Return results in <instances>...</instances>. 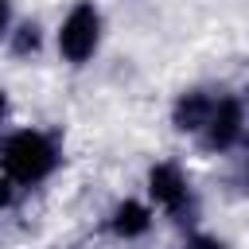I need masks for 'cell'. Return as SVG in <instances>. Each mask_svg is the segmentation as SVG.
<instances>
[{
  "instance_id": "cell-9",
  "label": "cell",
  "mask_w": 249,
  "mask_h": 249,
  "mask_svg": "<svg viewBox=\"0 0 249 249\" xmlns=\"http://www.w3.org/2000/svg\"><path fill=\"white\" fill-rule=\"evenodd\" d=\"M8 19H12V8L8 0H0V31H8Z\"/></svg>"
},
{
  "instance_id": "cell-2",
  "label": "cell",
  "mask_w": 249,
  "mask_h": 249,
  "mask_svg": "<svg viewBox=\"0 0 249 249\" xmlns=\"http://www.w3.org/2000/svg\"><path fill=\"white\" fill-rule=\"evenodd\" d=\"M97 39H101V16L93 4H78L66 19H62V31H58V51L66 62H86L93 51H97Z\"/></svg>"
},
{
  "instance_id": "cell-3",
  "label": "cell",
  "mask_w": 249,
  "mask_h": 249,
  "mask_svg": "<svg viewBox=\"0 0 249 249\" xmlns=\"http://www.w3.org/2000/svg\"><path fill=\"white\" fill-rule=\"evenodd\" d=\"M148 191H152V198H156L167 214H175L179 222H183V210H191V191H187V179H183V171H179L175 163H156V167L148 171Z\"/></svg>"
},
{
  "instance_id": "cell-6",
  "label": "cell",
  "mask_w": 249,
  "mask_h": 249,
  "mask_svg": "<svg viewBox=\"0 0 249 249\" xmlns=\"http://www.w3.org/2000/svg\"><path fill=\"white\" fill-rule=\"evenodd\" d=\"M148 226H152V214H148V206H140V202H121V206L113 210V230H117L121 237H140Z\"/></svg>"
},
{
  "instance_id": "cell-7",
  "label": "cell",
  "mask_w": 249,
  "mask_h": 249,
  "mask_svg": "<svg viewBox=\"0 0 249 249\" xmlns=\"http://www.w3.org/2000/svg\"><path fill=\"white\" fill-rule=\"evenodd\" d=\"M12 51L16 54H35L39 51V27L35 23H19L16 35H12Z\"/></svg>"
},
{
  "instance_id": "cell-8",
  "label": "cell",
  "mask_w": 249,
  "mask_h": 249,
  "mask_svg": "<svg viewBox=\"0 0 249 249\" xmlns=\"http://www.w3.org/2000/svg\"><path fill=\"white\" fill-rule=\"evenodd\" d=\"M8 202H12V179H8V175H0V210H4Z\"/></svg>"
},
{
  "instance_id": "cell-4",
  "label": "cell",
  "mask_w": 249,
  "mask_h": 249,
  "mask_svg": "<svg viewBox=\"0 0 249 249\" xmlns=\"http://www.w3.org/2000/svg\"><path fill=\"white\" fill-rule=\"evenodd\" d=\"M237 136H241V105H237L233 97L214 101V113H210L206 132H202V144H206L210 152H226Z\"/></svg>"
},
{
  "instance_id": "cell-10",
  "label": "cell",
  "mask_w": 249,
  "mask_h": 249,
  "mask_svg": "<svg viewBox=\"0 0 249 249\" xmlns=\"http://www.w3.org/2000/svg\"><path fill=\"white\" fill-rule=\"evenodd\" d=\"M191 249H222V245H218V241H210V237H195V245H191Z\"/></svg>"
},
{
  "instance_id": "cell-5",
  "label": "cell",
  "mask_w": 249,
  "mask_h": 249,
  "mask_svg": "<svg viewBox=\"0 0 249 249\" xmlns=\"http://www.w3.org/2000/svg\"><path fill=\"white\" fill-rule=\"evenodd\" d=\"M210 113H214L210 93L191 89V93H183V97L175 101V128H179V132H198V128H206Z\"/></svg>"
},
{
  "instance_id": "cell-12",
  "label": "cell",
  "mask_w": 249,
  "mask_h": 249,
  "mask_svg": "<svg viewBox=\"0 0 249 249\" xmlns=\"http://www.w3.org/2000/svg\"><path fill=\"white\" fill-rule=\"evenodd\" d=\"M241 167H245V175H249V140H245V163H241Z\"/></svg>"
},
{
  "instance_id": "cell-1",
  "label": "cell",
  "mask_w": 249,
  "mask_h": 249,
  "mask_svg": "<svg viewBox=\"0 0 249 249\" xmlns=\"http://www.w3.org/2000/svg\"><path fill=\"white\" fill-rule=\"evenodd\" d=\"M54 163H58V152L43 132L23 128V132H16L0 144V167L16 183H39L54 171Z\"/></svg>"
},
{
  "instance_id": "cell-11",
  "label": "cell",
  "mask_w": 249,
  "mask_h": 249,
  "mask_svg": "<svg viewBox=\"0 0 249 249\" xmlns=\"http://www.w3.org/2000/svg\"><path fill=\"white\" fill-rule=\"evenodd\" d=\"M4 113H8V97H4V89H0V121H4Z\"/></svg>"
}]
</instances>
